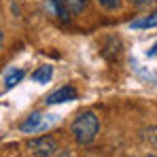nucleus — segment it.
<instances>
[{
	"instance_id": "f257e3e1",
	"label": "nucleus",
	"mask_w": 157,
	"mask_h": 157,
	"mask_svg": "<svg viewBox=\"0 0 157 157\" xmlns=\"http://www.w3.org/2000/svg\"><path fill=\"white\" fill-rule=\"evenodd\" d=\"M70 132H72V136H75V140H77L78 144H91L96 140L98 132H100V119H98V115L94 110L81 113L77 119L72 121Z\"/></svg>"
},
{
	"instance_id": "f03ea898",
	"label": "nucleus",
	"mask_w": 157,
	"mask_h": 157,
	"mask_svg": "<svg viewBox=\"0 0 157 157\" xmlns=\"http://www.w3.org/2000/svg\"><path fill=\"white\" fill-rule=\"evenodd\" d=\"M57 121V115H40V113H32L28 115L26 121H21L19 130L24 134H38V132H45L51 123Z\"/></svg>"
},
{
	"instance_id": "7ed1b4c3",
	"label": "nucleus",
	"mask_w": 157,
	"mask_h": 157,
	"mask_svg": "<svg viewBox=\"0 0 157 157\" xmlns=\"http://www.w3.org/2000/svg\"><path fill=\"white\" fill-rule=\"evenodd\" d=\"M30 151L34 153V155L38 157H51L55 155V151H57V142H55V138L51 136H40V138H34V140H30Z\"/></svg>"
},
{
	"instance_id": "20e7f679",
	"label": "nucleus",
	"mask_w": 157,
	"mask_h": 157,
	"mask_svg": "<svg viewBox=\"0 0 157 157\" xmlns=\"http://www.w3.org/2000/svg\"><path fill=\"white\" fill-rule=\"evenodd\" d=\"M78 98V91L72 87V85H64L59 87L57 91H53L51 96H47V104H64V102H75Z\"/></svg>"
},
{
	"instance_id": "39448f33",
	"label": "nucleus",
	"mask_w": 157,
	"mask_h": 157,
	"mask_svg": "<svg viewBox=\"0 0 157 157\" xmlns=\"http://www.w3.org/2000/svg\"><path fill=\"white\" fill-rule=\"evenodd\" d=\"M132 30H149V28H157V11H151L147 15H140L138 19H134L130 24Z\"/></svg>"
},
{
	"instance_id": "423d86ee",
	"label": "nucleus",
	"mask_w": 157,
	"mask_h": 157,
	"mask_svg": "<svg viewBox=\"0 0 157 157\" xmlns=\"http://www.w3.org/2000/svg\"><path fill=\"white\" fill-rule=\"evenodd\" d=\"M51 77H53V66H49V64H43L32 72V81L38 85H47L51 81Z\"/></svg>"
},
{
	"instance_id": "0eeeda50",
	"label": "nucleus",
	"mask_w": 157,
	"mask_h": 157,
	"mask_svg": "<svg viewBox=\"0 0 157 157\" xmlns=\"http://www.w3.org/2000/svg\"><path fill=\"white\" fill-rule=\"evenodd\" d=\"M26 77V72L21 70V68H11L6 75H4V89L9 91V89H13L15 85H19L21 83V78Z\"/></svg>"
},
{
	"instance_id": "6e6552de",
	"label": "nucleus",
	"mask_w": 157,
	"mask_h": 157,
	"mask_svg": "<svg viewBox=\"0 0 157 157\" xmlns=\"http://www.w3.org/2000/svg\"><path fill=\"white\" fill-rule=\"evenodd\" d=\"M49 6H51V11L62 19V21H68V17H70V9H68L66 0H49Z\"/></svg>"
},
{
	"instance_id": "1a4fd4ad",
	"label": "nucleus",
	"mask_w": 157,
	"mask_h": 157,
	"mask_svg": "<svg viewBox=\"0 0 157 157\" xmlns=\"http://www.w3.org/2000/svg\"><path fill=\"white\" fill-rule=\"evenodd\" d=\"M134 72L138 75L140 81H144V83H149V85H157V72L155 70H147V68H142L140 64H134Z\"/></svg>"
},
{
	"instance_id": "9d476101",
	"label": "nucleus",
	"mask_w": 157,
	"mask_h": 157,
	"mask_svg": "<svg viewBox=\"0 0 157 157\" xmlns=\"http://www.w3.org/2000/svg\"><path fill=\"white\" fill-rule=\"evenodd\" d=\"M66 4H68V9H70V13H83L85 9H87V0H66Z\"/></svg>"
},
{
	"instance_id": "9b49d317",
	"label": "nucleus",
	"mask_w": 157,
	"mask_h": 157,
	"mask_svg": "<svg viewBox=\"0 0 157 157\" xmlns=\"http://www.w3.org/2000/svg\"><path fill=\"white\" fill-rule=\"evenodd\" d=\"M100 6H104L106 11H115V9H119V0H96Z\"/></svg>"
},
{
	"instance_id": "f8f14e48",
	"label": "nucleus",
	"mask_w": 157,
	"mask_h": 157,
	"mask_svg": "<svg viewBox=\"0 0 157 157\" xmlns=\"http://www.w3.org/2000/svg\"><path fill=\"white\" fill-rule=\"evenodd\" d=\"M147 55H149V57H157V40H155V45L147 51Z\"/></svg>"
},
{
	"instance_id": "ddd939ff",
	"label": "nucleus",
	"mask_w": 157,
	"mask_h": 157,
	"mask_svg": "<svg viewBox=\"0 0 157 157\" xmlns=\"http://www.w3.org/2000/svg\"><path fill=\"white\" fill-rule=\"evenodd\" d=\"M151 142L157 147V128H153V130H151Z\"/></svg>"
},
{
	"instance_id": "4468645a",
	"label": "nucleus",
	"mask_w": 157,
	"mask_h": 157,
	"mask_svg": "<svg viewBox=\"0 0 157 157\" xmlns=\"http://www.w3.org/2000/svg\"><path fill=\"white\" fill-rule=\"evenodd\" d=\"M0 47H2V32H0Z\"/></svg>"
},
{
	"instance_id": "2eb2a0df",
	"label": "nucleus",
	"mask_w": 157,
	"mask_h": 157,
	"mask_svg": "<svg viewBox=\"0 0 157 157\" xmlns=\"http://www.w3.org/2000/svg\"><path fill=\"white\" fill-rule=\"evenodd\" d=\"M149 157H157V155H149Z\"/></svg>"
}]
</instances>
